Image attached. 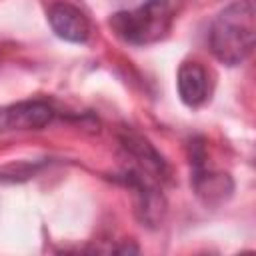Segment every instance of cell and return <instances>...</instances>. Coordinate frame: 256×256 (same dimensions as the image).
<instances>
[{
	"label": "cell",
	"mask_w": 256,
	"mask_h": 256,
	"mask_svg": "<svg viewBox=\"0 0 256 256\" xmlns=\"http://www.w3.org/2000/svg\"><path fill=\"white\" fill-rule=\"evenodd\" d=\"M48 20L52 30L68 42H84L90 34V24L84 12L68 2L52 4L48 10Z\"/></svg>",
	"instance_id": "4"
},
{
	"label": "cell",
	"mask_w": 256,
	"mask_h": 256,
	"mask_svg": "<svg viewBox=\"0 0 256 256\" xmlns=\"http://www.w3.org/2000/svg\"><path fill=\"white\" fill-rule=\"evenodd\" d=\"M54 116L48 102L28 100L0 108V130H40Z\"/></svg>",
	"instance_id": "3"
},
{
	"label": "cell",
	"mask_w": 256,
	"mask_h": 256,
	"mask_svg": "<svg viewBox=\"0 0 256 256\" xmlns=\"http://www.w3.org/2000/svg\"><path fill=\"white\" fill-rule=\"evenodd\" d=\"M178 94L186 106H200L208 100V72L198 62H184L178 68Z\"/></svg>",
	"instance_id": "5"
},
{
	"label": "cell",
	"mask_w": 256,
	"mask_h": 256,
	"mask_svg": "<svg viewBox=\"0 0 256 256\" xmlns=\"http://www.w3.org/2000/svg\"><path fill=\"white\" fill-rule=\"evenodd\" d=\"M254 38L256 20L252 0H238L230 4L216 16L210 28V48L214 56L228 66H236L250 56Z\"/></svg>",
	"instance_id": "1"
},
{
	"label": "cell",
	"mask_w": 256,
	"mask_h": 256,
	"mask_svg": "<svg viewBox=\"0 0 256 256\" xmlns=\"http://www.w3.org/2000/svg\"><path fill=\"white\" fill-rule=\"evenodd\" d=\"M188 0H146L130 12H118L110 18L116 34L130 44H150L168 34Z\"/></svg>",
	"instance_id": "2"
}]
</instances>
